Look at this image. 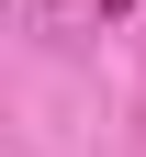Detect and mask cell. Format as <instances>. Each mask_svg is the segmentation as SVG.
Instances as JSON below:
<instances>
[{
  "label": "cell",
  "instance_id": "1",
  "mask_svg": "<svg viewBox=\"0 0 146 157\" xmlns=\"http://www.w3.org/2000/svg\"><path fill=\"white\" fill-rule=\"evenodd\" d=\"M124 11H135V0H101V23H124Z\"/></svg>",
  "mask_w": 146,
  "mask_h": 157
}]
</instances>
